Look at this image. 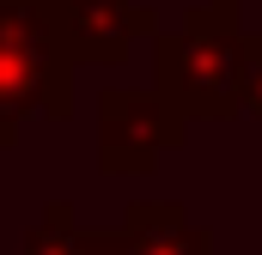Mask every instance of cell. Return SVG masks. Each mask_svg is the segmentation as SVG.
<instances>
[{"instance_id": "cell-1", "label": "cell", "mask_w": 262, "mask_h": 255, "mask_svg": "<svg viewBox=\"0 0 262 255\" xmlns=\"http://www.w3.org/2000/svg\"><path fill=\"white\" fill-rule=\"evenodd\" d=\"M49 67H55V49L43 24L25 18L18 0H0V110L49 97Z\"/></svg>"}, {"instance_id": "cell-2", "label": "cell", "mask_w": 262, "mask_h": 255, "mask_svg": "<svg viewBox=\"0 0 262 255\" xmlns=\"http://www.w3.org/2000/svg\"><path fill=\"white\" fill-rule=\"evenodd\" d=\"M128 255H201V237L183 231L177 213H171V237H152V225L134 213V243H128Z\"/></svg>"}, {"instance_id": "cell-3", "label": "cell", "mask_w": 262, "mask_h": 255, "mask_svg": "<svg viewBox=\"0 0 262 255\" xmlns=\"http://www.w3.org/2000/svg\"><path fill=\"white\" fill-rule=\"evenodd\" d=\"M128 243H116V237H49V225H43V237L31 243V255H122Z\"/></svg>"}, {"instance_id": "cell-4", "label": "cell", "mask_w": 262, "mask_h": 255, "mask_svg": "<svg viewBox=\"0 0 262 255\" xmlns=\"http://www.w3.org/2000/svg\"><path fill=\"white\" fill-rule=\"evenodd\" d=\"M6 134H12V128H6V122H0V140H6Z\"/></svg>"}]
</instances>
